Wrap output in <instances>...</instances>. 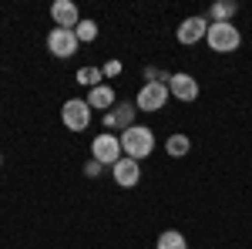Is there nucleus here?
Here are the masks:
<instances>
[{
    "instance_id": "f257e3e1",
    "label": "nucleus",
    "mask_w": 252,
    "mask_h": 249,
    "mask_svg": "<svg viewBox=\"0 0 252 249\" xmlns=\"http://www.w3.org/2000/svg\"><path fill=\"white\" fill-rule=\"evenodd\" d=\"M121 152L125 158H148V155L155 152V132L152 128H141V125H131L128 132H121Z\"/></svg>"
},
{
    "instance_id": "f03ea898",
    "label": "nucleus",
    "mask_w": 252,
    "mask_h": 249,
    "mask_svg": "<svg viewBox=\"0 0 252 249\" xmlns=\"http://www.w3.org/2000/svg\"><path fill=\"white\" fill-rule=\"evenodd\" d=\"M205 40H209V47H212L215 54H229V51H235L242 44V34H239V27H232V24H209Z\"/></svg>"
},
{
    "instance_id": "7ed1b4c3",
    "label": "nucleus",
    "mask_w": 252,
    "mask_h": 249,
    "mask_svg": "<svg viewBox=\"0 0 252 249\" xmlns=\"http://www.w3.org/2000/svg\"><path fill=\"white\" fill-rule=\"evenodd\" d=\"M61 121H64L67 132H84V128L91 125V108H88V101H81V98L64 101V108H61Z\"/></svg>"
},
{
    "instance_id": "20e7f679",
    "label": "nucleus",
    "mask_w": 252,
    "mask_h": 249,
    "mask_svg": "<svg viewBox=\"0 0 252 249\" xmlns=\"http://www.w3.org/2000/svg\"><path fill=\"white\" fill-rule=\"evenodd\" d=\"M165 101H168V88L161 81H145L138 98H135V108L138 111H161Z\"/></svg>"
},
{
    "instance_id": "39448f33",
    "label": "nucleus",
    "mask_w": 252,
    "mask_h": 249,
    "mask_svg": "<svg viewBox=\"0 0 252 249\" xmlns=\"http://www.w3.org/2000/svg\"><path fill=\"white\" fill-rule=\"evenodd\" d=\"M91 155H94V162L115 169L118 158L125 155V152H121V138H118V135H97L94 142H91Z\"/></svg>"
},
{
    "instance_id": "423d86ee",
    "label": "nucleus",
    "mask_w": 252,
    "mask_h": 249,
    "mask_svg": "<svg viewBox=\"0 0 252 249\" xmlns=\"http://www.w3.org/2000/svg\"><path fill=\"white\" fill-rule=\"evenodd\" d=\"M78 44L81 40L74 37V31H64V27H54L51 34H47V51L54 54V58H74L78 54Z\"/></svg>"
},
{
    "instance_id": "0eeeda50",
    "label": "nucleus",
    "mask_w": 252,
    "mask_h": 249,
    "mask_svg": "<svg viewBox=\"0 0 252 249\" xmlns=\"http://www.w3.org/2000/svg\"><path fill=\"white\" fill-rule=\"evenodd\" d=\"M205 34H209V20L205 17H185L178 24V31H175L178 44H198Z\"/></svg>"
},
{
    "instance_id": "6e6552de",
    "label": "nucleus",
    "mask_w": 252,
    "mask_h": 249,
    "mask_svg": "<svg viewBox=\"0 0 252 249\" xmlns=\"http://www.w3.org/2000/svg\"><path fill=\"white\" fill-rule=\"evenodd\" d=\"M168 95L178 98V101H195V98H198V81H195L192 74H185V71H178V74H172V81H168Z\"/></svg>"
},
{
    "instance_id": "1a4fd4ad",
    "label": "nucleus",
    "mask_w": 252,
    "mask_h": 249,
    "mask_svg": "<svg viewBox=\"0 0 252 249\" xmlns=\"http://www.w3.org/2000/svg\"><path fill=\"white\" fill-rule=\"evenodd\" d=\"M111 172H115V182L121 185V189H135L138 178H141V165H138L135 158H125V155H121Z\"/></svg>"
},
{
    "instance_id": "9d476101",
    "label": "nucleus",
    "mask_w": 252,
    "mask_h": 249,
    "mask_svg": "<svg viewBox=\"0 0 252 249\" xmlns=\"http://www.w3.org/2000/svg\"><path fill=\"white\" fill-rule=\"evenodd\" d=\"M51 17H54V24H58V27H64V31H74V27L81 24L78 3H71V0H58V3L51 7Z\"/></svg>"
},
{
    "instance_id": "9b49d317",
    "label": "nucleus",
    "mask_w": 252,
    "mask_h": 249,
    "mask_svg": "<svg viewBox=\"0 0 252 249\" xmlns=\"http://www.w3.org/2000/svg\"><path fill=\"white\" fill-rule=\"evenodd\" d=\"M88 108L91 111H108V108H115V91L108 88V84H97V88H91L88 91Z\"/></svg>"
},
{
    "instance_id": "f8f14e48",
    "label": "nucleus",
    "mask_w": 252,
    "mask_h": 249,
    "mask_svg": "<svg viewBox=\"0 0 252 249\" xmlns=\"http://www.w3.org/2000/svg\"><path fill=\"white\" fill-rule=\"evenodd\" d=\"M135 105H118V111H108V115H104V121H108V128H121V132H128V128H131V125H135Z\"/></svg>"
},
{
    "instance_id": "ddd939ff",
    "label": "nucleus",
    "mask_w": 252,
    "mask_h": 249,
    "mask_svg": "<svg viewBox=\"0 0 252 249\" xmlns=\"http://www.w3.org/2000/svg\"><path fill=\"white\" fill-rule=\"evenodd\" d=\"M235 10H239L235 0H219V3H212V24H232Z\"/></svg>"
},
{
    "instance_id": "4468645a",
    "label": "nucleus",
    "mask_w": 252,
    "mask_h": 249,
    "mask_svg": "<svg viewBox=\"0 0 252 249\" xmlns=\"http://www.w3.org/2000/svg\"><path fill=\"white\" fill-rule=\"evenodd\" d=\"M192 148V142H189V135H172L168 142H165V152L172 155V158H185Z\"/></svg>"
},
{
    "instance_id": "2eb2a0df",
    "label": "nucleus",
    "mask_w": 252,
    "mask_h": 249,
    "mask_svg": "<svg viewBox=\"0 0 252 249\" xmlns=\"http://www.w3.org/2000/svg\"><path fill=\"white\" fill-rule=\"evenodd\" d=\"M158 249H189V243H185V236L175 229H165L161 236H158Z\"/></svg>"
},
{
    "instance_id": "dca6fc26",
    "label": "nucleus",
    "mask_w": 252,
    "mask_h": 249,
    "mask_svg": "<svg viewBox=\"0 0 252 249\" xmlns=\"http://www.w3.org/2000/svg\"><path fill=\"white\" fill-rule=\"evenodd\" d=\"M74 37L78 40H94L97 37V24L94 20H81L78 27H74Z\"/></svg>"
},
{
    "instance_id": "f3484780",
    "label": "nucleus",
    "mask_w": 252,
    "mask_h": 249,
    "mask_svg": "<svg viewBox=\"0 0 252 249\" xmlns=\"http://www.w3.org/2000/svg\"><path fill=\"white\" fill-rule=\"evenodd\" d=\"M101 68H81L78 71V81L81 84H88V88H97V81H101Z\"/></svg>"
},
{
    "instance_id": "a211bd4d",
    "label": "nucleus",
    "mask_w": 252,
    "mask_h": 249,
    "mask_svg": "<svg viewBox=\"0 0 252 249\" xmlns=\"http://www.w3.org/2000/svg\"><path fill=\"white\" fill-rule=\"evenodd\" d=\"M101 74H104V77H118V74H121V61H108V64L101 68Z\"/></svg>"
},
{
    "instance_id": "6ab92c4d",
    "label": "nucleus",
    "mask_w": 252,
    "mask_h": 249,
    "mask_svg": "<svg viewBox=\"0 0 252 249\" xmlns=\"http://www.w3.org/2000/svg\"><path fill=\"white\" fill-rule=\"evenodd\" d=\"M101 172H104V165H101V162H94V158H91V162L84 165V175H88V178H97Z\"/></svg>"
},
{
    "instance_id": "aec40b11",
    "label": "nucleus",
    "mask_w": 252,
    "mask_h": 249,
    "mask_svg": "<svg viewBox=\"0 0 252 249\" xmlns=\"http://www.w3.org/2000/svg\"><path fill=\"white\" fill-rule=\"evenodd\" d=\"M0 162H3V155H0Z\"/></svg>"
}]
</instances>
